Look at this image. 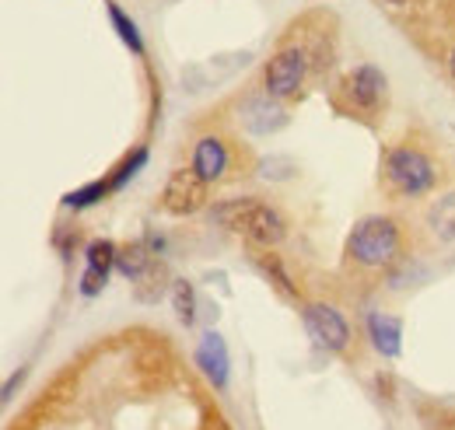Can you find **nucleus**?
Wrapping results in <instances>:
<instances>
[{
    "mask_svg": "<svg viewBox=\"0 0 455 430\" xmlns=\"http://www.w3.org/2000/svg\"><path fill=\"white\" fill-rule=\"evenodd\" d=\"M343 259L347 267L361 269V273H393L396 267H403L410 259L403 220L389 214L361 217L347 235Z\"/></svg>",
    "mask_w": 455,
    "mask_h": 430,
    "instance_id": "obj_1",
    "label": "nucleus"
},
{
    "mask_svg": "<svg viewBox=\"0 0 455 430\" xmlns=\"http://www.w3.org/2000/svg\"><path fill=\"white\" fill-rule=\"evenodd\" d=\"M379 182L382 193L393 203H410V200H424L438 189L442 182V162L435 158L431 147L417 144V140H399L393 144L382 164H379Z\"/></svg>",
    "mask_w": 455,
    "mask_h": 430,
    "instance_id": "obj_2",
    "label": "nucleus"
},
{
    "mask_svg": "<svg viewBox=\"0 0 455 430\" xmlns=\"http://www.w3.org/2000/svg\"><path fill=\"white\" fill-rule=\"evenodd\" d=\"M211 220H218L231 235L245 238L252 249H277L287 238V217L281 214V207H274L259 196L221 200L211 207Z\"/></svg>",
    "mask_w": 455,
    "mask_h": 430,
    "instance_id": "obj_3",
    "label": "nucleus"
},
{
    "mask_svg": "<svg viewBox=\"0 0 455 430\" xmlns=\"http://www.w3.org/2000/svg\"><path fill=\"white\" fill-rule=\"evenodd\" d=\"M386 106H389V77L375 63H357L333 88V108L347 119L375 126L386 115Z\"/></svg>",
    "mask_w": 455,
    "mask_h": 430,
    "instance_id": "obj_4",
    "label": "nucleus"
},
{
    "mask_svg": "<svg viewBox=\"0 0 455 430\" xmlns=\"http://www.w3.org/2000/svg\"><path fill=\"white\" fill-rule=\"evenodd\" d=\"M312 74V53L305 43H284L277 53L263 63V92L291 102L301 95V88L308 84Z\"/></svg>",
    "mask_w": 455,
    "mask_h": 430,
    "instance_id": "obj_5",
    "label": "nucleus"
},
{
    "mask_svg": "<svg viewBox=\"0 0 455 430\" xmlns=\"http://www.w3.org/2000/svg\"><path fill=\"white\" fill-rule=\"evenodd\" d=\"M301 322L308 339L326 350V354H350L354 346V329L343 319V312L337 305H326V301H305L301 305Z\"/></svg>",
    "mask_w": 455,
    "mask_h": 430,
    "instance_id": "obj_6",
    "label": "nucleus"
},
{
    "mask_svg": "<svg viewBox=\"0 0 455 430\" xmlns=\"http://www.w3.org/2000/svg\"><path fill=\"white\" fill-rule=\"evenodd\" d=\"M207 203H211V182L193 164L175 168L162 186V196H158L162 214L169 217H193L200 214Z\"/></svg>",
    "mask_w": 455,
    "mask_h": 430,
    "instance_id": "obj_7",
    "label": "nucleus"
},
{
    "mask_svg": "<svg viewBox=\"0 0 455 430\" xmlns=\"http://www.w3.org/2000/svg\"><path fill=\"white\" fill-rule=\"evenodd\" d=\"M189 164L211 182V186H221L228 179H235V175H245V171H238V147H235V140H228L221 133H204V137H196L193 140V158Z\"/></svg>",
    "mask_w": 455,
    "mask_h": 430,
    "instance_id": "obj_8",
    "label": "nucleus"
},
{
    "mask_svg": "<svg viewBox=\"0 0 455 430\" xmlns=\"http://www.w3.org/2000/svg\"><path fill=\"white\" fill-rule=\"evenodd\" d=\"M238 123L256 137H270V133L287 126V108L281 106V99H274L267 92L263 95H249L238 106Z\"/></svg>",
    "mask_w": 455,
    "mask_h": 430,
    "instance_id": "obj_9",
    "label": "nucleus"
},
{
    "mask_svg": "<svg viewBox=\"0 0 455 430\" xmlns=\"http://www.w3.org/2000/svg\"><path fill=\"white\" fill-rule=\"evenodd\" d=\"M196 368L207 375V381L225 392L228 388V375H231V357H228V346L221 339V332H204L200 336V346H196Z\"/></svg>",
    "mask_w": 455,
    "mask_h": 430,
    "instance_id": "obj_10",
    "label": "nucleus"
},
{
    "mask_svg": "<svg viewBox=\"0 0 455 430\" xmlns=\"http://www.w3.org/2000/svg\"><path fill=\"white\" fill-rule=\"evenodd\" d=\"M368 339H371V346L382 354V357H399V350H403V322L393 319V315H382V312H371L368 315Z\"/></svg>",
    "mask_w": 455,
    "mask_h": 430,
    "instance_id": "obj_11",
    "label": "nucleus"
},
{
    "mask_svg": "<svg viewBox=\"0 0 455 430\" xmlns=\"http://www.w3.org/2000/svg\"><path fill=\"white\" fill-rule=\"evenodd\" d=\"M424 224H427V231H431L438 242H445V245H455V193H445V196H438V200L427 207V214H424Z\"/></svg>",
    "mask_w": 455,
    "mask_h": 430,
    "instance_id": "obj_12",
    "label": "nucleus"
},
{
    "mask_svg": "<svg viewBox=\"0 0 455 430\" xmlns=\"http://www.w3.org/2000/svg\"><path fill=\"white\" fill-rule=\"evenodd\" d=\"M106 11H109V25L116 28V36H119V43L130 50L133 56H140V60H148V46H144V36H140V28H137V21L116 4V0H106Z\"/></svg>",
    "mask_w": 455,
    "mask_h": 430,
    "instance_id": "obj_13",
    "label": "nucleus"
},
{
    "mask_svg": "<svg viewBox=\"0 0 455 430\" xmlns=\"http://www.w3.org/2000/svg\"><path fill=\"white\" fill-rule=\"evenodd\" d=\"M252 263H256V269H259L267 280H274V287H277L284 298H298V283L291 280V273H287V267L281 263V256H274V249H256V252H252Z\"/></svg>",
    "mask_w": 455,
    "mask_h": 430,
    "instance_id": "obj_14",
    "label": "nucleus"
},
{
    "mask_svg": "<svg viewBox=\"0 0 455 430\" xmlns=\"http://www.w3.org/2000/svg\"><path fill=\"white\" fill-rule=\"evenodd\" d=\"M155 263H158V259H155V252H151L144 242H130V245H123V249L116 252V269H119L126 280H140Z\"/></svg>",
    "mask_w": 455,
    "mask_h": 430,
    "instance_id": "obj_15",
    "label": "nucleus"
},
{
    "mask_svg": "<svg viewBox=\"0 0 455 430\" xmlns=\"http://www.w3.org/2000/svg\"><path fill=\"white\" fill-rule=\"evenodd\" d=\"M109 193H113V182H109V175H106V179H95V182H88V186H81V189L67 193V196H63V203H67L70 211H88V207L102 203Z\"/></svg>",
    "mask_w": 455,
    "mask_h": 430,
    "instance_id": "obj_16",
    "label": "nucleus"
},
{
    "mask_svg": "<svg viewBox=\"0 0 455 430\" xmlns=\"http://www.w3.org/2000/svg\"><path fill=\"white\" fill-rule=\"evenodd\" d=\"M172 308L182 325L196 322V291L189 280H172Z\"/></svg>",
    "mask_w": 455,
    "mask_h": 430,
    "instance_id": "obj_17",
    "label": "nucleus"
},
{
    "mask_svg": "<svg viewBox=\"0 0 455 430\" xmlns=\"http://www.w3.org/2000/svg\"><path fill=\"white\" fill-rule=\"evenodd\" d=\"M165 280H169L165 263H155L140 280H133V291H137V298H140L144 305H155V301L165 294Z\"/></svg>",
    "mask_w": 455,
    "mask_h": 430,
    "instance_id": "obj_18",
    "label": "nucleus"
},
{
    "mask_svg": "<svg viewBox=\"0 0 455 430\" xmlns=\"http://www.w3.org/2000/svg\"><path fill=\"white\" fill-rule=\"evenodd\" d=\"M116 252H119V249H116L109 238H95V242H88V249H84V267L102 269V273H113Z\"/></svg>",
    "mask_w": 455,
    "mask_h": 430,
    "instance_id": "obj_19",
    "label": "nucleus"
},
{
    "mask_svg": "<svg viewBox=\"0 0 455 430\" xmlns=\"http://www.w3.org/2000/svg\"><path fill=\"white\" fill-rule=\"evenodd\" d=\"M144 164H148V147H137L133 155H126V158H123V162H119L113 171H109L113 193H119V189H123V186H126V182H130V179H133V175H137Z\"/></svg>",
    "mask_w": 455,
    "mask_h": 430,
    "instance_id": "obj_20",
    "label": "nucleus"
},
{
    "mask_svg": "<svg viewBox=\"0 0 455 430\" xmlns=\"http://www.w3.org/2000/svg\"><path fill=\"white\" fill-rule=\"evenodd\" d=\"M106 283H109V273L84 267V276H81V294H84V298H95V294H102V291H106Z\"/></svg>",
    "mask_w": 455,
    "mask_h": 430,
    "instance_id": "obj_21",
    "label": "nucleus"
},
{
    "mask_svg": "<svg viewBox=\"0 0 455 430\" xmlns=\"http://www.w3.org/2000/svg\"><path fill=\"white\" fill-rule=\"evenodd\" d=\"M204 430H228V424L221 420V413H207V420H204Z\"/></svg>",
    "mask_w": 455,
    "mask_h": 430,
    "instance_id": "obj_22",
    "label": "nucleus"
},
{
    "mask_svg": "<svg viewBox=\"0 0 455 430\" xmlns=\"http://www.w3.org/2000/svg\"><path fill=\"white\" fill-rule=\"evenodd\" d=\"M445 63H449V77L455 81V46H452V53H449V60H445Z\"/></svg>",
    "mask_w": 455,
    "mask_h": 430,
    "instance_id": "obj_23",
    "label": "nucleus"
},
{
    "mask_svg": "<svg viewBox=\"0 0 455 430\" xmlns=\"http://www.w3.org/2000/svg\"><path fill=\"white\" fill-rule=\"evenodd\" d=\"M386 4H389V7H399V11H403V7H410L413 0H386Z\"/></svg>",
    "mask_w": 455,
    "mask_h": 430,
    "instance_id": "obj_24",
    "label": "nucleus"
}]
</instances>
